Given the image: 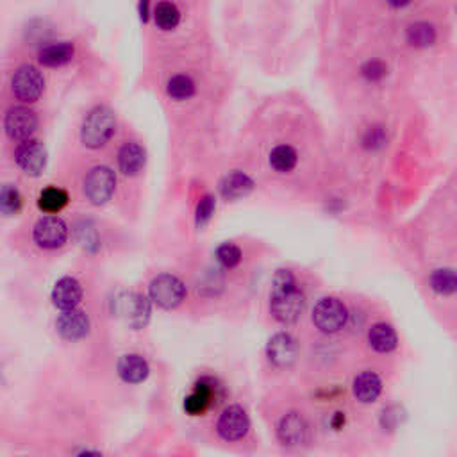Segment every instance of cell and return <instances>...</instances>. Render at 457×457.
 I'll use <instances>...</instances> for the list:
<instances>
[{
	"label": "cell",
	"instance_id": "1",
	"mask_svg": "<svg viewBox=\"0 0 457 457\" xmlns=\"http://www.w3.org/2000/svg\"><path fill=\"white\" fill-rule=\"evenodd\" d=\"M116 129V116L113 109L106 106H98L88 113L85 118L80 140L88 148L104 147L113 138Z\"/></svg>",
	"mask_w": 457,
	"mask_h": 457
},
{
	"label": "cell",
	"instance_id": "2",
	"mask_svg": "<svg viewBox=\"0 0 457 457\" xmlns=\"http://www.w3.org/2000/svg\"><path fill=\"white\" fill-rule=\"evenodd\" d=\"M152 307L147 297L134 291H125L113 300V315L131 328H143L151 320Z\"/></svg>",
	"mask_w": 457,
	"mask_h": 457
},
{
	"label": "cell",
	"instance_id": "3",
	"mask_svg": "<svg viewBox=\"0 0 457 457\" xmlns=\"http://www.w3.org/2000/svg\"><path fill=\"white\" fill-rule=\"evenodd\" d=\"M270 309L274 318L280 324H295L306 309V297L297 288V285L274 288L271 289Z\"/></svg>",
	"mask_w": 457,
	"mask_h": 457
},
{
	"label": "cell",
	"instance_id": "4",
	"mask_svg": "<svg viewBox=\"0 0 457 457\" xmlns=\"http://www.w3.org/2000/svg\"><path fill=\"white\" fill-rule=\"evenodd\" d=\"M148 293L152 300L163 309H175L186 298V286L172 274H161L151 282Z\"/></svg>",
	"mask_w": 457,
	"mask_h": 457
},
{
	"label": "cell",
	"instance_id": "5",
	"mask_svg": "<svg viewBox=\"0 0 457 457\" xmlns=\"http://www.w3.org/2000/svg\"><path fill=\"white\" fill-rule=\"evenodd\" d=\"M346 318H348V311L345 304L333 297L322 298L313 309V322L322 333H337L339 328L345 327Z\"/></svg>",
	"mask_w": 457,
	"mask_h": 457
},
{
	"label": "cell",
	"instance_id": "6",
	"mask_svg": "<svg viewBox=\"0 0 457 457\" xmlns=\"http://www.w3.org/2000/svg\"><path fill=\"white\" fill-rule=\"evenodd\" d=\"M116 188L115 172L107 166H95L85 179V195L91 204L100 205L111 200Z\"/></svg>",
	"mask_w": 457,
	"mask_h": 457
},
{
	"label": "cell",
	"instance_id": "7",
	"mask_svg": "<svg viewBox=\"0 0 457 457\" xmlns=\"http://www.w3.org/2000/svg\"><path fill=\"white\" fill-rule=\"evenodd\" d=\"M11 88H13V93L18 100L27 104L36 102L43 93V76L31 65H23L14 71L13 79H11Z\"/></svg>",
	"mask_w": 457,
	"mask_h": 457
},
{
	"label": "cell",
	"instance_id": "8",
	"mask_svg": "<svg viewBox=\"0 0 457 457\" xmlns=\"http://www.w3.org/2000/svg\"><path fill=\"white\" fill-rule=\"evenodd\" d=\"M4 129L11 140H31L34 131L38 129V115L25 106H14L5 113Z\"/></svg>",
	"mask_w": 457,
	"mask_h": 457
},
{
	"label": "cell",
	"instance_id": "9",
	"mask_svg": "<svg viewBox=\"0 0 457 457\" xmlns=\"http://www.w3.org/2000/svg\"><path fill=\"white\" fill-rule=\"evenodd\" d=\"M68 227L59 216H43L34 225V241L47 250L59 249L67 243Z\"/></svg>",
	"mask_w": 457,
	"mask_h": 457
},
{
	"label": "cell",
	"instance_id": "10",
	"mask_svg": "<svg viewBox=\"0 0 457 457\" xmlns=\"http://www.w3.org/2000/svg\"><path fill=\"white\" fill-rule=\"evenodd\" d=\"M218 434L227 441H238L247 436L250 429L249 414L240 405H229L218 420Z\"/></svg>",
	"mask_w": 457,
	"mask_h": 457
},
{
	"label": "cell",
	"instance_id": "11",
	"mask_svg": "<svg viewBox=\"0 0 457 457\" xmlns=\"http://www.w3.org/2000/svg\"><path fill=\"white\" fill-rule=\"evenodd\" d=\"M14 161L27 175H40L47 164V151L38 140H25L14 151Z\"/></svg>",
	"mask_w": 457,
	"mask_h": 457
},
{
	"label": "cell",
	"instance_id": "12",
	"mask_svg": "<svg viewBox=\"0 0 457 457\" xmlns=\"http://www.w3.org/2000/svg\"><path fill=\"white\" fill-rule=\"evenodd\" d=\"M277 436H279L280 443L288 445V447L306 445L309 440V425H307L306 418L298 413L286 414L277 427Z\"/></svg>",
	"mask_w": 457,
	"mask_h": 457
},
{
	"label": "cell",
	"instance_id": "13",
	"mask_svg": "<svg viewBox=\"0 0 457 457\" xmlns=\"http://www.w3.org/2000/svg\"><path fill=\"white\" fill-rule=\"evenodd\" d=\"M268 359L279 368H286L295 363L298 355V346L293 336L288 333H279L268 342Z\"/></svg>",
	"mask_w": 457,
	"mask_h": 457
},
{
	"label": "cell",
	"instance_id": "14",
	"mask_svg": "<svg viewBox=\"0 0 457 457\" xmlns=\"http://www.w3.org/2000/svg\"><path fill=\"white\" fill-rule=\"evenodd\" d=\"M58 333L61 334L68 342H79L82 337L88 336L89 333V320L88 316L79 309L63 311L56 322Z\"/></svg>",
	"mask_w": 457,
	"mask_h": 457
},
{
	"label": "cell",
	"instance_id": "15",
	"mask_svg": "<svg viewBox=\"0 0 457 457\" xmlns=\"http://www.w3.org/2000/svg\"><path fill=\"white\" fill-rule=\"evenodd\" d=\"M82 298V288L79 280L74 277H63L56 282L52 289V302L54 306L63 311L76 309Z\"/></svg>",
	"mask_w": 457,
	"mask_h": 457
},
{
	"label": "cell",
	"instance_id": "16",
	"mask_svg": "<svg viewBox=\"0 0 457 457\" xmlns=\"http://www.w3.org/2000/svg\"><path fill=\"white\" fill-rule=\"evenodd\" d=\"M148 363L138 354H127L122 355L118 361V375L124 382L129 384H140L148 377Z\"/></svg>",
	"mask_w": 457,
	"mask_h": 457
},
{
	"label": "cell",
	"instance_id": "17",
	"mask_svg": "<svg viewBox=\"0 0 457 457\" xmlns=\"http://www.w3.org/2000/svg\"><path fill=\"white\" fill-rule=\"evenodd\" d=\"M145 161H147V154L138 143H125L118 152V166L125 175H136V173L142 172Z\"/></svg>",
	"mask_w": 457,
	"mask_h": 457
},
{
	"label": "cell",
	"instance_id": "18",
	"mask_svg": "<svg viewBox=\"0 0 457 457\" xmlns=\"http://www.w3.org/2000/svg\"><path fill=\"white\" fill-rule=\"evenodd\" d=\"M352 390H354L355 399L364 402V404H370V402H375V400L379 399V395H381L382 382L377 373L363 372L354 379Z\"/></svg>",
	"mask_w": 457,
	"mask_h": 457
},
{
	"label": "cell",
	"instance_id": "19",
	"mask_svg": "<svg viewBox=\"0 0 457 457\" xmlns=\"http://www.w3.org/2000/svg\"><path fill=\"white\" fill-rule=\"evenodd\" d=\"M254 181L245 175L243 172H232L223 177L220 182V193L227 200H238L241 197H247L252 191Z\"/></svg>",
	"mask_w": 457,
	"mask_h": 457
},
{
	"label": "cell",
	"instance_id": "20",
	"mask_svg": "<svg viewBox=\"0 0 457 457\" xmlns=\"http://www.w3.org/2000/svg\"><path fill=\"white\" fill-rule=\"evenodd\" d=\"M74 54H76L74 45L68 43V41H61V43H54L43 47V49L40 50V54H38V59H40V63L43 67L56 68L70 63L71 58H74Z\"/></svg>",
	"mask_w": 457,
	"mask_h": 457
},
{
	"label": "cell",
	"instance_id": "21",
	"mask_svg": "<svg viewBox=\"0 0 457 457\" xmlns=\"http://www.w3.org/2000/svg\"><path fill=\"white\" fill-rule=\"evenodd\" d=\"M368 342L372 345L373 350L386 352L395 350L397 343H399V337H397L395 328L388 324H375L368 333Z\"/></svg>",
	"mask_w": 457,
	"mask_h": 457
},
{
	"label": "cell",
	"instance_id": "22",
	"mask_svg": "<svg viewBox=\"0 0 457 457\" xmlns=\"http://www.w3.org/2000/svg\"><path fill=\"white\" fill-rule=\"evenodd\" d=\"M298 154L293 147L289 145H279L271 151L270 154V164L271 168L279 173H288L297 166Z\"/></svg>",
	"mask_w": 457,
	"mask_h": 457
},
{
	"label": "cell",
	"instance_id": "23",
	"mask_svg": "<svg viewBox=\"0 0 457 457\" xmlns=\"http://www.w3.org/2000/svg\"><path fill=\"white\" fill-rule=\"evenodd\" d=\"M154 20L159 29L172 31L181 22V13H179L177 5L172 4V2H159V4L155 5Z\"/></svg>",
	"mask_w": 457,
	"mask_h": 457
},
{
	"label": "cell",
	"instance_id": "24",
	"mask_svg": "<svg viewBox=\"0 0 457 457\" xmlns=\"http://www.w3.org/2000/svg\"><path fill=\"white\" fill-rule=\"evenodd\" d=\"M211 397H213L211 388H209L208 384H204V382H199L195 391H193L186 399V402H184V409H186L190 414L204 413L205 409H208L209 402H211Z\"/></svg>",
	"mask_w": 457,
	"mask_h": 457
},
{
	"label": "cell",
	"instance_id": "25",
	"mask_svg": "<svg viewBox=\"0 0 457 457\" xmlns=\"http://www.w3.org/2000/svg\"><path fill=\"white\" fill-rule=\"evenodd\" d=\"M68 204V195L67 191L59 190V188H47L41 191L40 199H38V205L45 213H58L65 205Z\"/></svg>",
	"mask_w": 457,
	"mask_h": 457
},
{
	"label": "cell",
	"instance_id": "26",
	"mask_svg": "<svg viewBox=\"0 0 457 457\" xmlns=\"http://www.w3.org/2000/svg\"><path fill=\"white\" fill-rule=\"evenodd\" d=\"M408 41L413 47H431L436 41L434 27L427 22H416L413 25H409Z\"/></svg>",
	"mask_w": 457,
	"mask_h": 457
},
{
	"label": "cell",
	"instance_id": "27",
	"mask_svg": "<svg viewBox=\"0 0 457 457\" xmlns=\"http://www.w3.org/2000/svg\"><path fill=\"white\" fill-rule=\"evenodd\" d=\"M166 91L173 100H188L195 95V82L191 77L181 74V76H175L168 80Z\"/></svg>",
	"mask_w": 457,
	"mask_h": 457
},
{
	"label": "cell",
	"instance_id": "28",
	"mask_svg": "<svg viewBox=\"0 0 457 457\" xmlns=\"http://www.w3.org/2000/svg\"><path fill=\"white\" fill-rule=\"evenodd\" d=\"M431 288L438 295H452L457 288L456 271L450 270V268L436 270L431 276Z\"/></svg>",
	"mask_w": 457,
	"mask_h": 457
},
{
	"label": "cell",
	"instance_id": "29",
	"mask_svg": "<svg viewBox=\"0 0 457 457\" xmlns=\"http://www.w3.org/2000/svg\"><path fill=\"white\" fill-rule=\"evenodd\" d=\"M20 209H22V195H20V191L14 186H11V184H5V186L0 188V213L13 216Z\"/></svg>",
	"mask_w": 457,
	"mask_h": 457
},
{
	"label": "cell",
	"instance_id": "30",
	"mask_svg": "<svg viewBox=\"0 0 457 457\" xmlns=\"http://www.w3.org/2000/svg\"><path fill=\"white\" fill-rule=\"evenodd\" d=\"M216 259L223 268H236L241 261V250L232 243H223L222 247H218L216 250Z\"/></svg>",
	"mask_w": 457,
	"mask_h": 457
},
{
	"label": "cell",
	"instance_id": "31",
	"mask_svg": "<svg viewBox=\"0 0 457 457\" xmlns=\"http://www.w3.org/2000/svg\"><path fill=\"white\" fill-rule=\"evenodd\" d=\"M214 213V199L211 195H205L197 205V225L202 227L211 220Z\"/></svg>",
	"mask_w": 457,
	"mask_h": 457
},
{
	"label": "cell",
	"instance_id": "32",
	"mask_svg": "<svg viewBox=\"0 0 457 457\" xmlns=\"http://www.w3.org/2000/svg\"><path fill=\"white\" fill-rule=\"evenodd\" d=\"M363 74H364V77H368V79L377 80V79H381V77L386 76V67H384L381 61H372V63H368V65H364Z\"/></svg>",
	"mask_w": 457,
	"mask_h": 457
},
{
	"label": "cell",
	"instance_id": "33",
	"mask_svg": "<svg viewBox=\"0 0 457 457\" xmlns=\"http://www.w3.org/2000/svg\"><path fill=\"white\" fill-rule=\"evenodd\" d=\"M77 457H102L98 452H93V450H86V452H80Z\"/></svg>",
	"mask_w": 457,
	"mask_h": 457
}]
</instances>
